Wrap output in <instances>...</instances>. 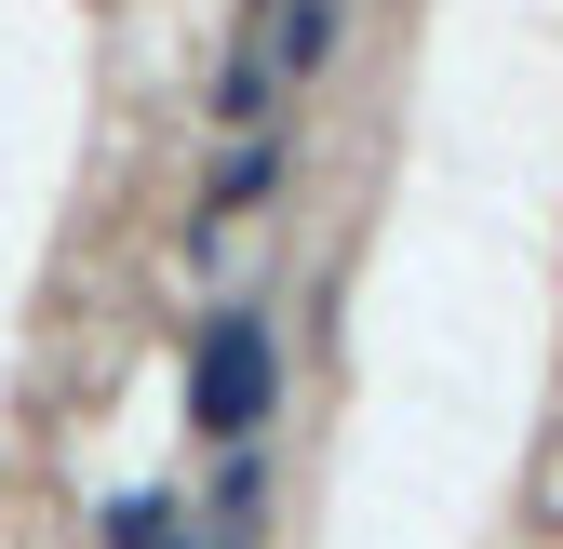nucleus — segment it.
Segmentation results:
<instances>
[{
  "instance_id": "1",
  "label": "nucleus",
  "mask_w": 563,
  "mask_h": 549,
  "mask_svg": "<svg viewBox=\"0 0 563 549\" xmlns=\"http://www.w3.org/2000/svg\"><path fill=\"white\" fill-rule=\"evenodd\" d=\"M268 416H282V335H268V309H201L188 322V429L242 456Z\"/></svg>"
},
{
  "instance_id": "2",
  "label": "nucleus",
  "mask_w": 563,
  "mask_h": 549,
  "mask_svg": "<svg viewBox=\"0 0 563 549\" xmlns=\"http://www.w3.org/2000/svg\"><path fill=\"white\" fill-rule=\"evenodd\" d=\"M296 188V134H229V161L201 175V215H268Z\"/></svg>"
},
{
  "instance_id": "3",
  "label": "nucleus",
  "mask_w": 563,
  "mask_h": 549,
  "mask_svg": "<svg viewBox=\"0 0 563 549\" xmlns=\"http://www.w3.org/2000/svg\"><path fill=\"white\" fill-rule=\"evenodd\" d=\"M335 27H349V0H268V27H255L268 81H282V94H296V81H322V67H335Z\"/></svg>"
},
{
  "instance_id": "4",
  "label": "nucleus",
  "mask_w": 563,
  "mask_h": 549,
  "mask_svg": "<svg viewBox=\"0 0 563 549\" xmlns=\"http://www.w3.org/2000/svg\"><path fill=\"white\" fill-rule=\"evenodd\" d=\"M201 108H216V121H229V134H268V108H282V81H268V54H255V41H242V54H229V67H216V94H201Z\"/></svg>"
},
{
  "instance_id": "5",
  "label": "nucleus",
  "mask_w": 563,
  "mask_h": 549,
  "mask_svg": "<svg viewBox=\"0 0 563 549\" xmlns=\"http://www.w3.org/2000/svg\"><path fill=\"white\" fill-rule=\"evenodd\" d=\"M537 523H563V456H550V469H537Z\"/></svg>"
},
{
  "instance_id": "6",
  "label": "nucleus",
  "mask_w": 563,
  "mask_h": 549,
  "mask_svg": "<svg viewBox=\"0 0 563 549\" xmlns=\"http://www.w3.org/2000/svg\"><path fill=\"white\" fill-rule=\"evenodd\" d=\"M255 14H268V0H255Z\"/></svg>"
}]
</instances>
